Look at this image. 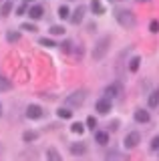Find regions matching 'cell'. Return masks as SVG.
<instances>
[{
    "label": "cell",
    "mask_w": 159,
    "mask_h": 161,
    "mask_svg": "<svg viewBox=\"0 0 159 161\" xmlns=\"http://www.w3.org/2000/svg\"><path fill=\"white\" fill-rule=\"evenodd\" d=\"M57 115H58L61 119H71V117H73V113H71L69 109H58V111H57Z\"/></svg>",
    "instance_id": "obj_20"
},
{
    "label": "cell",
    "mask_w": 159,
    "mask_h": 161,
    "mask_svg": "<svg viewBox=\"0 0 159 161\" xmlns=\"http://www.w3.org/2000/svg\"><path fill=\"white\" fill-rule=\"evenodd\" d=\"M149 30H151L153 34L159 32V22H157V20H151V24H149Z\"/></svg>",
    "instance_id": "obj_27"
},
{
    "label": "cell",
    "mask_w": 159,
    "mask_h": 161,
    "mask_svg": "<svg viewBox=\"0 0 159 161\" xmlns=\"http://www.w3.org/2000/svg\"><path fill=\"white\" fill-rule=\"evenodd\" d=\"M83 16H85V6H79V8L73 12V16L69 18V20H71L73 24H81V22H83Z\"/></svg>",
    "instance_id": "obj_8"
},
{
    "label": "cell",
    "mask_w": 159,
    "mask_h": 161,
    "mask_svg": "<svg viewBox=\"0 0 159 161\" xmlns=\"http://www.w3.org/2000/svg\"><path fill=\"white\" fill-rule=\"evenodd\" d=\"M47 157L51 159V161H61V153H58L54 147H48V151H47Z\"/></svg>",
    "instance_id": "obj_15"
},
{
    "label": "cell",
    "mask_w": 159,
    "mask_h": 161,
    "mask_svg": "<svg viewBox=\"0 0 159 161\" xmlns=\"http://www.w3.org/2000/svg\"><path fill=\"white\" fill-rule=\"evenodd\" d=\"M71 131H73V133H77V135H81V133H85V127H83V123H73L71 125Z\"/></svg>",
    "instance_id": "obj_19"
},
{
    "label": "cell",
    "mask_w": 159,
    "mask_h": 161,
    "mask_svg": "<svg viewBox=\"0 0 159 161\" xmlns=\"http://www.w3.org/2000/svg\"><path fill=\"white\" fill-rule=\"evenodd\" d=\"M26 2H28V0H26Z\"/></svg>",
    "instance_id": "obj_33"
},
{
    "label": "cell",
    "mask_w": 159,
    "mask_h": 161,
    "mask_svg": "<svg viewBox=\"0 0 159 161\" xmlns=\"http://www.w3.org/2000/svg\"><path fill=\"white\" fill-rule=\"evenodd\" d=\"M0 115H2V105H0Z\"/></svg>",
    "instance_id": "obj_32"
},
{
    "label": "cell",
    "mask_w": 159,
    "mask_h": 161,
    "mask_svg": "<svg viewBox=\"0 0 159 161\" xmlns=\"http://www.w3.org/2000/svg\"><path fill=\"white\" fill-rule=\"evenodd\" d=\"M71 47H73L71 40H63V42H61V50H63V53H71Z\"/></svg>",
    "instance_id": "obj_26"
},
{
    "label": "cell",
    "mask_w": 159,
    "mask_h": 161,
    "mask_svg": "<svg viewBox=\"0 0 159 161\" xmlns=\"http://www.w3.org/2000/svg\"><path fill=\"white\" fill-rule=\"evenodd\" d=\"M119 91H121V87H119V85H111V87H107V89H105V95H107L109 99H111V97H115Z\"/></svg>",
    "instance_id": "obj_17"
},
{
    "label": "cell",
    "mask_w": 159,
    "mask_h": 161,
    "mask_svg": "<svg viewBox=\"0 0 159 161\" xmlns=\"http://www.w3.org/2000/svg\"><path fill=\"white\" fill-rule=\"evenodd\" d=\"M10 10H12V2H4L2 8H0V14H2V16H8V14H10Z\"/></svg>",
    "instance_id": "obj_18"
},
{
    "label": "cell",
    "mask_w": 159,
    "mask_h": 161,
    "mask_svg": "<svg viewBox=\"0 0 159 161\" xmlns=\"http://www.w3.org/2000/svg\"><path fill=\"white\" fill-rule=\"evenodd\" d=\"M109 47H111V38H109V36H103V38L95 44V48H93V60H101V58L107 54Z\"/></svg>",
    "instance_id": "obj_1"
},
{
    "label": "cell",
    "mask_w": 159,
    "mask_h": 161,
    "mask_svg": "<svg viewBox=\"0 0 159 161\" xmlns=\"http://www.w3.org/2000/svg\"><path fill=\"white\" fill-rule=\"evenodd\" d=\"M139 64H141V57H133L131 63H129V70H131V73H137V70H139Z\"/></svg>",
    "instance_id": "obj_14"
},
{
    "label": "cell",
    "mask_w": 159,
    "mask_h": 161,
    "mask_svg": "<svg viewBox=\"0 0 159 161\" xmlns=\"http://www.w3.org/2000/svg\"><path fill=\"white\" fill-rule=\"evenodd\" d=\"M137 2H149V0H137Z\"/></svg>",
    "instance_id": "obj_31"
},
{
    "label": "cell",
    "mask_w": 159,
    "mask_h": 161,
    "mask_svg": "<svg viewBox=\"0 0 159 161\" xmlns=\"http://www.w3.org/2000/svg\"><path fill=\"white\" fill-rule=\"evenodd\" d=\"M91 10L95 14H103V12H105V8L101 6V0H93V2H91Z\"/></svg>",
    "instance_id": "obj_16"
},
{
    "label": "cell",
    "mask_w": 159,
    "mask_h": 161,
    "mask_svg": "<svg viewBox=\"0 0 159 161\" xmlns=\"http://www.w3.org/2000/svg\"><path fill=\"white\" fill-rule=\"evenodd\" d=\"M117 22L121 24V26L125 28H131L135 26V16H133V12H129V10H117Z\"/></svg>",
    "instance_id": "obj_2"
},
{
    "label": "cell",
    "mask_w": 159,
    "mask_h": 161,
    "mask_svg": "<svg viewBox=\"0 0 159 161\" xmlns=\"http://www.w3.org/2000/svg\"><path fill=\"white\" fill-rule=\"evenodd\" d=\"M28 16L34 18V20H38V18H42L44 16V8L41 6V4H34V6L28 8Z\"/></svg>",
    "instance_id": "obj_7"
},
{
    "label": "cell",
    "mask_w": 159,
    "mask_h": 161,
    "mask_svg": "<svg viewBox=\"0 0 159 161\" xmlns=\"http://www.w3.org/2000/svg\"><path fill=\"white\" fill-rule=\"evenodd\" d=\"M95 109H97L99 115H109V113H111V109H113V105H111V101H109V99H99L97 105H95Z\"/></svg>",
    "instance_id": "obj_4"
},
{
    "label": "cell",
    "mask_w": 159,
    "mask_h": 161,
    "mask_svg": "<svg viewBox=\"0 0 159 161\" xmlns=\"http://www.w3.org/2000/svg\"><path fill=\"white\" fill-rule=\"evenodd\" d=\"M149 119H151V117H149V113L145 109H137L135 111V121H137V123H149Z\"/></svg>",
    "instance_id": "obj_10"
},
{
    "label": "cell",
    "mask_w": 159,
    "mask_h": 161,
    "mask_svg": "<svg viewBox=\"0 0 159 161\" xmlns=\"http://www.w3.org/2000/svg\"><path fill=\"white\" fill-rule=\"evenodd\" d=\"M83 97H85V91H77V93L69 95L67 103L71 105V107H81V105H83Z\"/></svg>",
    "instance_id": "obj_5"
},
{
    "label": "cell",
    "mask_w": 159,
    "mask_h": 161,
    "mask_svg": "<svg viewBox=\"0 0 159 161\" xmlns=\"http://www.w3.org/2000/svg\"><path fill=\"white\" fill-rule=\"evenodd\" d=\"M58 16H61V18H67L69 16V8L67 6H61V8H58Z\"/></svg>",
    "instance_id": "obj_30"
},
{
    "label": "cell",
    "mask_w": 159,
    "mask_h": 161,
    "mask_svg": "<svg viewBox=\"0 0 159 161\" xmlns=\"http://www.w3.org/2000/svg\"><path fill=\"white\" fill-rule=\"evenodd\" d=\"M12 89V83L8 79H4L2 75H0V93H8V91Z\"/></svg>",
    "instance_id": "obj_12"
},
{
    "label": "cell",
    "mask_w": 159,
    "mask_h": 161,
    "mask_svg": "<svg viewBox=\"0 0 159 161\" xmlns=\"http://www.w3.org/2000/svg\"><path fill=\"white\" fill-rule=\"evenodd\" d=\"M22 30H28V32H38L36 24H32V22H22Z\"/></svg>",
    "instance_id": "obj_22"
},
{
    "label": "cell",
    "mask_w": 159,
    "mask_h": 161,
    "mask_svg": "<svg viewBox=\"0 0 159 161\" xmlns=\"http://www.w3.org/2000/svg\"><path fill=\"white\" fill-rule=\"evenodd\" d=\"M36 137H38V133H34V131H26V133L22 135V139L26 141V143H28V141H34Z\"/></svg>",
    "instance_id": "obj_23"
},
{
    "label": "cell",
    "mask_w": 159,
    "mask_h": 161,
    "mask_svg": "<svg viewBox=\"0 0 159 161\" xmlns=\"http://www.w3.org/2000/svg\"><path fill=\"white\" fill-rule=\"evenodd\" d=\"M18 38H20V34H18V32H12V30H8V32H6V40H8V42H16Z\"/></svg>",
    "instance_id": "obj_21"
},
{
    "label": "cell",
    "mask_w": 159,
    "mask_h": 161,
    "mask_svg": "<svg viewBox=\"0 0 159 161\" xmlns=\"http://www.w3.org/2000/svg\"><path fill=\"white\" fill-rule=\"evenodd\" d=\"M51 34H54V36H61V34H64V28L63 26H51V30H48Z\"/></svg>",
    "instance_id": "obj_24"
},
{
    "label": "cell",
    "mask_w": 159,
    "mask_h": 161,
    "mask_svg": "<svg viewBox=\"0 0 159 161\" xmlns=\"http://www.w3.org/2000/svg\"><path fill=\"white\" fill-rule=\"evenodd\" d=\"M151 151H159V135L153 137V141H151Z\"/></svg>",
    "instance_id": "obj_29"
},
{
    "label": "cell",
    "mask_w": 159,
    "mask_h": 161,
    "mask_svg": "<svg viewBox=\"0 0 159 161\" xmlns=\"http://www.w3.org/2000/svg\"><path fill=\"white\" fill-rule=\"evenodd\" d=\"M87 127H89V129H95V127H97V119H95V117H89V119H87Z\"/></svg>",
    "instance_id": "obj_28"
},
{
    "label": "cell",
    "mask_w": 159,
    "mask_h": 161,
    "mask_svg": "<svg viewBox=\"0 0 159 161\" xmlns=\"http://www.w3.org/2000/svg\"><path fill=\"white\" fill-rule=\"evenodd\" d=\"M95 141L99 145H109V133H107V131H97Z\"/></svg>",
    "instance_id": "obj_11"
},
{
    "label": "cell",
    "mask_w": 159,
    "mask_h": 161,
    "mask_svg": "<svg viewBox=\"0 0 159 161\" xmlns=\"http://www.w3.org/2000/svg\"><path fill=\"white\" fill-rule=\"evenodd\" d=\"M38 42H41L42 47H57V42H54L52 38H38Z\"/></svg>",
    "instance_id": "obj_25"
},
{
    "label": "cell",
    "mask_w": 159,
    "mask_h": 161,
    "mask_svg": "<svg viewBox=\"0 0 159 161\" xmlns=\"http://www.w3.org/2000/svg\"><path fill=\"white\" fill-rule=\"evenodd\" d=\"M147 105H149V109H157V105H159V89L151 91V95H149V99H147Z\"/></svg>",
    "instance_id": "obj_9"
},
{
    "label": "cell",
    "mask_w": 159,
    "mask_h": 161,
    "mask_svg": "<svg viewBox=\"0 0 159 161\" xmlns=\"http://www.w3.org/2000/svg\"><path fill=\"white\" fill-rule=\"evenodd\" d=\"M85 151H87L85 143H74V145H71V153L73 155H83Z\"/></svg>",
    "instance_id": "obj_13"
},
{
    "label": "cell",
    "mask_w": 159,
    "mask_h": 161,
    "mask_svg": "<svg viewBox=\"0 0 159 161\" xmlns=\"http://www.w3.org/2000/svg\"><path fill=\"white\" fill-rule=\"evenodd\" d=\"M139 141H141V135L137 133V131H129V133L125 135V141H123V145H125L127 149H133L139 145Z\"/></svg>",
    "instance_id": "obj_3"
},
{
    "label": "cell",
    "mask_w": 159,
    "mask_h": 161,
    "mask_svg": "<svg viewBox=\"0 0 159 161\" xmlns=\"http://www.w3.org/2000/svg\"><path fill=\"white\" fill-rule=\"evenodd\" d=\"M44 115V111L42 107H38V105H28L26 107V117L28 119H41Z\"/></svg>",
    "instance_id": "obj_6"
}]
</instances>
